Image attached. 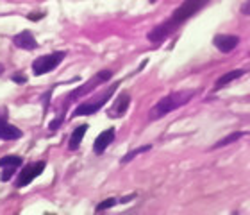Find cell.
<instances>
[{
    "mask_svg": "<svg viewBox=\"0 0 250 215\" xmlns=\"http://www.w3.org/2000/svg\"><path fill=\"white\" fill-rule=\"evenodd\" d=\"M209 2H211V0H184L183 4L173 11L172 16H170L168 20H165L163 24L154 27L152 31H148L146 40H148L150 43L165 42V40H167L168 36H172L173 32L177 31L183 24H186L189 18H193L198 11H202Z\"/></svg>",
    "mask_w": 250,
    "mask_h": 215,
    "instance_id": "cell-1",
    "label": "cell"
},
{
    "mask_svg": "<svg viewBox=\"0 0 250 215\" xmlns=\"http://www.w3.org/2000/svg\"><path fill=\"white\" fill-rule=\"evenodd\" d=\"M195 95H197V90H181V92H172V94L165 95L148 110V120L154 122L170 115L172 111L183 108L189 100H193Z\"/></svg>",
    "mask_w": 250,
    "mask_h": 215,
    "instance_id": "cell-2",
    "label": "cell"
},
{
    "mask_svg": "<svg viewBox=\"0 0 250 215\" xmlns=\"http://www.w3.org/2000/svg\"><path fill=\"white\" fill-rule=\"evenodd\" d=\"M113 73H115L113 70H102V72H97V75H93V77L88 79L84 84H81L79 88L72 90L70 94L62 97V108H66L68 104H72V102H75V100H81L83 97H86L89 92H93L97 86L107 83V81L113 77Z\"/></svg>",
    "mask_w": 250,
    "mask_h": 215,
    "instance_id": "cell-3",
    "label": "cell"
},
{
    "mask_svg": "<svg viewBox=\"0 0 250 215\" xmlns=\"http://www.w3.org/2000/svg\"><path fill=\"white\" fill-rule=\"evenodd\" d=\"M118 86H120V83H113L111 86H107V88H105L99 97H95V99L88 100V102L79 104L77 108L73 110L72 115H70V119H77V117H83V115H93V113H97L99 110H102V108L105 106V102L115 95V92L118 90Z\"/></svg>",
    "mask_w": 250,
    "mask_h": 215,
    "instance_id": "cell-4",
    "label": "cell"
},
{
    "mask_svg": "<svg viewBox=\"0 0 250 215\" xmlns=\"http://www.w3.org/2000/svg\"><path fill=\"white\" fill-rule=\"evenodd\" d=\"M64 58H66V52H64V50H56V52H52V54L36 58L32 61V72H34V75H43V73L52 72L54 69H58L59 65L62 63Z\"/></svg>",
    "mask_w": 250,
    "mask_h": 215,
    "instance_id": "cell-5",
    "label": "cell"
},
{
    "mask_svg": "<svg viewBox=\"0 0 250 215\" xmlns=\"http://www.w3.org/2000/svg\"><path fill=\"white\" fill-rule=\"evenodd\" d=\"M45 167H47V162H45V160L27 163L25 167L21 168V172L18 174V178H16V181H15V187L16 189H23L27 185H31L38 176H42Z\"/></svg>",
    "mask_w": 250,
    "mask_h": 215,
    "instance_id": "cell-6",
    "label": "cell"
},
{
    "mask_svg": "<svg viewBox=\"0 0 250 215\" xmlns=\"http://www.w3.org/2000/svg\"><path fill=\"white\" fill-rule=\"evenodd\" d=\"M23 137V131L7 122V108L0 106V140L13 142Z\"/></svg>",
    "mask_w": 250,
    "mask_h": 215,
    "instance_id": "cell-7",
    "label": "cell"
},
{
    "mask_svg": "<svg viewBox=\"0 0 250 215\" xmlns=\"http://www.w3.org/2000/svg\"><path fill=\"white\" fill-rule=\"evenodd\" d=\"M21 165H23V158L18 154H7V156L0 158V168H4V174H0V181H9L16 168Z\"/></svg>",
    "mask_w": 250,
    "mask_h": 215,
    "instance_id": "cell-8",
    "label": "cell"
},
{
    "mask_svg": "<svg viewBox=\"0 0 250 215\" xmlns=\"http://www.w3.org/2000/svg\"><path fill=\"white\" fill-rule=\"evenodd\" d=\"M129 106H130V94L129 92H120V95L113 100V106L107 110V117L109 119H122L129 111Z\"/></svg>",
    "mask_w": 250,
    "mask_h": 215,
    "instance_id": "cell-9",
    "label": "cell"
},
{
    "mask_svg": "<svg viewBox=\"0 0 250 215\" xmlns=\"http://www.w3.org/2000/svg\"><path fill=\"white\" fill-rule=\"evenodd\" d=\"M213 45L218 48L220 52L229 54L240 45V36H236V34H216L213 38Z\"/></svg>",
    "mask_w": 250,
    "mask_h": 215,
    "instance_id": "cell-10",
    "label": "cell"
},
{
    "mask_svg": "<svg viewBox=\"0 0 250 215\" xmlns=\"http://www.w3.org/2000/svg\"><path fill=\"white\" fill-rule=\"evenodd\" d=\"M115 137H116L115 127L104 129V131L100 133L99 137L95 138V143H93V152H95V154H104L105 149H107L111 143L115 142Z\"/></svg>",
    "mask_w": 250,
    "mask_h": 215,
    "instance_id": "cell-11",
    "label": "cell"
},
{
    "mask_svg": "<svg viewBox=\"0 0 250 215\" xmlns=\"http://www.w3.org/2000/svg\"><path fill=\"white\" fill-rule=\"evenodd\" d=\"M13 45L16 48H23V50H36L38 48V42L34 34L31 31H21L18 34L13 36Z\"/></svg>",
    "mask_w": 250,
    "mask_h": 215,
    "instance_id": "cell-12",
    "label": "cell"
},
{
    "mask_svg": "<svg viewBox=\"0 0 250 215\" xmlns=\"http://www.w3.org/2000/svg\"><path fill=\"white\" fill-rule=\"evenodd\" d=\"M245 73H247V70H243V69H236V70H230V72H225L224 75H220V77L216 79V83H214L213 92H220L222 88H225V86H229L230 83H234L236 79L243 77Z\"/></svg>",
    "mask_w": 250,
    "mask_h": 215,
    "instance_id": "cell-13",
    "label": "cell"
},
{
    "mask_svg": "<svg viewBox=\"0 0 250 215\" xmlns=\"http://www.w3.org/2000/svg\"><path fill=\"white\" fill-rule=\"evenodd\" d=\"M88 129H89L88 124L77 126L75 129H73L72 135H70V140H68V149H70V151H77L79 147H81V143H83V138L86 137Z\"/></svg>",
    "mask_w": 250,
    "mask_h": 215,
    "instance_id": "cell-14",
    "label": "cell"
},
{
    "mask_svg": "<svg viewBox=\"0 0 250 215\" xmlns=\"http://www.w3.org/2000/svg\"><path fill=\"white\" fill-rule=\"evenodd\" d=\"M245 135H247L245 131H234V133H230V135H227V137H224L222 140H218V142L214 143V145L211 147V151H216V149H222V147H225V145H230V143L238 142V140H241V138L245 137Z\"/></svg>",
    "mask_w": 250,
    "mask_h": 215,
    "instance_id": "cell-15",
    "label": "cell"
},
{
    "mask_svg": "<svg viewBox=\"0 0 250 215\" xmlns=\"http://www.w3.org/2000/svg\"><path fill=\"white\" fill-rule=\"evenodd\" d=\"M152 149V145L150 143H146V145H141V147H136V149H132V151H129L127 154H125L124 158L120 160V163L122 165H125V163H129V162H132L136 156H140V154H143V152H148Z\"/></svg>",
    "mask_w": 250,
    "mask_h": 215,
    "instance_id": "cell-16",
    "label": "cell"
},
{
    "mask_svg": "<svg viewBox=\"0 0 250 215\" xmlns=\"http://www.w3.org/2000/svg\"><path fill=\"white\" fill-rule=\"evenodd\" d=\"M116 205H118V199L109 197V199H104L102 203L97 205V212H104V210H107V208H113V206H116Z\"/></svg>",
    "mask_w": 250,
    "mask_h": 215,
    "instance_id": "cell-17",
    "label": "cell"
},
{
    "mask_svg": "<svg viewBox=\"0 0 250 215\" xmlns=\"http://www.w3.org/2000/svg\"><path fill=\"white\" fill-rule=\"evenodd\" d=\"M52 90L54 88H50L48 92H45V94H43L42 97H40V100L43 102V111H45V113H47L48 106H50V97H52Z\"/></svg>",
    "mask_w": 250,
    "mask_h": 215,
    "instance_id": "cell-18",
    "label": "cell"
},
{
    "mask_svg": "<svg viewBox=\"0 0 250 215\" xmlns=\"http://www.w3.org/2000/svg\"><path fill=\"white\" fill-rule=\"evenodd\" d=\"M45 16H47V11H34V13H29V15H27V20L38 22V20H43Z\"/></svg>",
    "mask_w": 250,
    "mask_h": 215,
    "instance_id": "cell-19",
    "label": "cell"
},
{
    "mask_svg": "<svg viewBox=\"0 0 250 215\" xmlns=\"http://www.w3.org/2000/svg\"><path fill=\"white\" fill-rule=\"evenodd\" d=\"M62 122H64V115H62V113H61V115H59L58 119H56V120H52V122H50V124H48V129H50V131H52V133H54V131H58L59 126H61Z\"/></svg>",
    "mask_w": 250,
    "mask_h": 215,
    "instance_id": "cell-20",
    "label": "cell"
},
{
    "mask_svg": "<svg viewBox=\"0 0 250 215\" xmlns=\"http://www.w3.org/2000/svg\"><path fill=\"white\" fill-rule=\"evenodd\" d=\"M13 81L15 83H20V84H25L27 83V75H21V73H16V75H13Z\"/></svg>",
    "mask_w": 250,
    "mask_h": 215,
    "instance_id": "cell-21",
    "label": "cell"
},
{
    "mask_svg": "<svg viewBox=\"0 0 250 215\" xmlns=\"http://www.w3.org/2000/svg\"><path fill=\"white\" fill-rule=\"evenodd\" d=\"M241 15H245V16H250V0H247L245 4L241 5Z\"/></svg>",
    "mask_w": 250,
    "mask_h": 215,
    "instance_id": "cell-22",
    "label": "cell"
},
{
    "mask_svg": "<svg viewBox=\"0 0 250 215\" xmlns=\"http://www.w3.org/2000/svg\"><path fill=\"white\" fill-rule=\"evenodd\" d=\"M136 197V194H130V195H127V197H122L118 203H122V205H125V203H129V201H132Z\"/></svg>",
    "mask_w": 250,
    "mask_h": 215,
    "instance_id": "cell-23",
    "label": "cell"
},
{
    "mask_svg": "<svg viewBox=\"0 0 250 215\" xmlns=\"http://www.w3.org/2000/svg\"><path fill=\"white\" fill-rule=\"evenodd\" d=\"M4 70H5V67L2 63H0V75H2V73H4Z\"/></svg>",
    "mask_w": 250,
    "mask_h": 215,
    "instance_id": "cell-24",
    "label": "cell"
},
{
    "mask_svg": "<svg viewBox=\"0 0 250 215\" xmlns=\"http://www.w3.org/2000/svg\"><path fill=\"white\" fill-rule=\"evenodd\" d=\"M148 2H150V4H156V2H157V0H148Z\"/></svg>",
    "mask_w": 250,
    "mask_h": 215,
    "instance_id": "cell-25",
    "label": "cell"
}]
</instances>
